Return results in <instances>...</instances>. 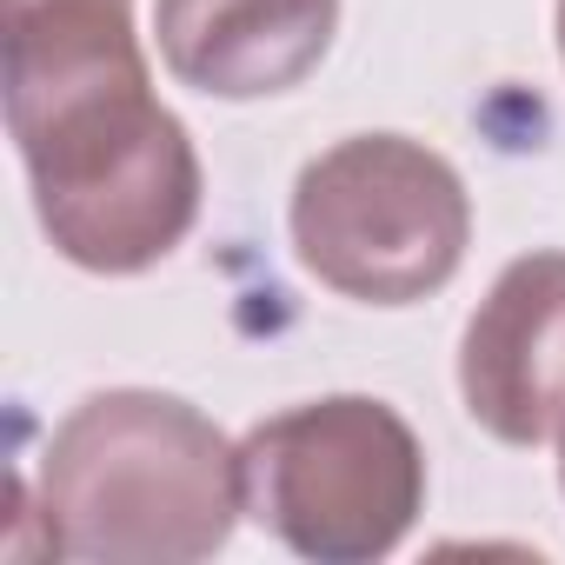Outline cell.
Listing matches in <instances>:
<instances>
[{
	"label": "cell",
	"mask_w": 565,
	"mask_h": 565,
	"mask_svg": "<svg viewBox=\"0 0 565 565\" xmlns=\"http://www.w3.org/2000/svg\"><path fill=\"white\" fill-rule=\"evenodd\" d=\"M459 399L499 446H545L565 426V253H519L459 340Z\"/></svg>",
	"instance_id": "obj_5"
},
{
	"label": "cell",
	"mask_w": 565,
	"mask_h": 565,
	"mask_svg": "<svg viewBox=\"0 0 565 565\" xmlns=\"http://www.w3.org/2000/svg\"><path fill=\"white\" fill-rule=\"evenodd\" d=\"M558 61H565V0H558Z\"/></svg>",
	"instance_id": "obj_7"
},
{
	"label": "cell",
	"mask_w": 565,
	"mask_h": 565,
	"mask_svg": "<svg viewBox=\"0 0 565 565\" xmlns=\"http://www.w3.org/2000/svg\"><path fill=\"white\" fill-rule=\"evenodd\" d=\"M34 505L54 558L200 565L246 512L239 446L173 393L107 386L54 426Z\"/></svg>",
	"instance_id": "obj_2"
},
{
	"label": "cell",
	"mask_w": 565,
	"mask_h": 565,
	"mask_svg": "<svg viewBox=\"0 0 565 565\" xmlns=\"http://www.w3.org/2000/svg\"><path fill=\"white\" fill-rule=\"evenodd\" d=\"M8 134L41 233L81 273L134 279L200 220V153L160 107L134 0H0Z\"/></svg>",
	"instance_id": "obj_1"
},
{
	"label": "cell",
	"mask_w": 565,
	"mask_h": 565,
	"mask_svg": "<svg viewBox=\"0 0 565 565\" xmlns=\"http://www.w3.org/2000/svg\"><path fill=\"white\" fill-rule=\"evenodd\" d=\"M300 266L360 307H413L452 287L472 246V193L446 153L406 134H353L294 180Z\"/></svg>",
	"instance_id": "obj_4"
},
{
	"label": "cell",
	"mask_w": 565,
	"mask_h": 565,
	"mask_svg": "<svg viewBox=\"0 0 565 565\" xmlns=\"http://www.w3.org/2000/svg\"><path fill=\"white\" fill-rule=\"evenodd\" d=\"M558 486H565V426H558Z\"/></svg>",
	"instance_id": "obj_8"
},
{
	"label": "cell",
	"mask_w": 565,
	"mask_h": 565,
	"mask_svg": "<svg viewBox=\"0 0 565 565\" xmlns=\"http://www.w3.org/2000/svg\"><path fill=\"white\" fill-rule=\"evenodd\" d=\"M246 519L313 565H373L426 512V446L373 393H327L239 439Z\"/></svg>",
	"instance_id": "obj_3"
},
{
	"label": "cell",
	"mask_w": 565,
	"mask_h": 565,
	"mask_svg": "<svg viewBox=\"0 0 565 565\" xmlns=\"http://www.w3.org/2000/svg\"><path fill=\"white\" fill-rule=\"evenodd\" d=\"M160 61L206 100L294 94L340 34V0H153Z\"/></svg>",
	"instance_id": "obj_6"
}]
</instances>
